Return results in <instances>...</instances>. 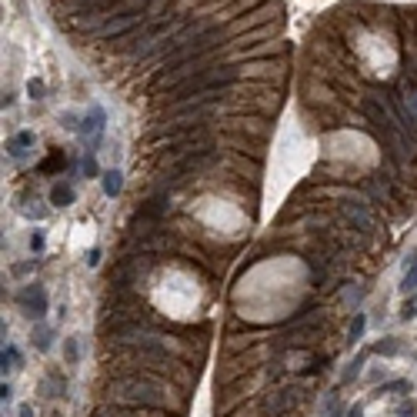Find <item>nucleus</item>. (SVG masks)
Listing matches in <instances>:
<instances>
[{"mask_svg":"<svg viewBox=\"0 0 417 417\" xmlns=\"http://www.w3.org/2000/svg\"><path fill=\"white\" fill-rule=\"evenodd\" d=\"M17 417H37L34 404H20V407H17Z\"/></svg>","mask_w":417,"mask_h":417,"instance_id":"obj_23","label":"nucleus"},{"mask_svg":"<svg viewBox=\"0 0 417 417\" xmlns=\"http://www.w3.org/2000/svg\"><path fill=\"white\" fill-rule=\"evenodd\" d=\"M94 417H133V414H124V411H114V407H100Z\"/></svg>","mask_w":417,"mask_h":417,"instance_id":"obj_21","label":"nucleus"},{"mask_svg":"<svg viewBox=\"0 0 417 417\" xmlns=\"http://www.w3.org/2000/svg\"><path fill=\"white\" fill-rule=\"evenodd\" d=\"M400 290H404V294H414V290H417V267H411V270L404 274V284H400Z\"/></svg>","mask_w":417,"mask_h":417,"instance_id":"obj_17","label":"nucleus"},{"mask_svg":"<svg viewBox=\"0 0 417 417\" xmlns=\"http://www.w3.org/2000/svg\"><path fill=\"white\" fill-rule=\"evenodd\" d=\"M100 264V247H91V254H87V267H97Z\"/></svg>","mask_w":417,"mask_h":417,"instance_id":"obj_22","label":"nucleus"},{"mask_svg":"<svg viewBox=\"0 0 417 417\" xmlns=\"http://www.w3.org/2000/svg\"><path fill=\"white\" fill-rule=\"evenodd\" d=\"M364 358H367V354H358V358H354L351 364H347V367H344V384H351L354 378H360V367H364Z\"/></svg>","mask_w":417,"mask_h":417,"instance_id":"obj_14","label":"nucleus"},{"mask_svg":"<svg viewBox=\"0 0 417 417\" xmlns=\"http://www.w3.org/2000/svg\"><path fill=\"white\" fill-rule=\"evenodd\" d=\"M100 184H104V194H107V197H117L120 187H124V174L120 171H104L100 174Z\"/></svg>","mask_w":417,"mask_h":417,"instance_id":"obj_7","label":"nucleus"},{"mask_svg":"<svg viewBox=\"0 0 417 417\" xmlns=\"http://www.w3.org/2000/svg\"><path fill=\"white\" fill-rule=\"evenodd\" d=\"M50 417H64V414H50Z\"/></svg>","mask_w":417,"mask_h":417,"instance_id":"obj_28","label":"nucleus"},{"mask_svg":"<svg viewBox=\"0 0 417 417\" xmlns=\"http://www.w3.org/2000/svg\"><path fill=\"white\" fill-rule=\"evenodd\" d=\"M400 317H404V321H407V317H417V294L404 301V307H400Z\"/></svg>","mask_w":417,"mask_h":417,"instance_id":"obj_18","label":"nucleus"},{"mask_svg":"<svg viewBox=\"0 0 417 417\" xmlns=\"http://www.w3.org/2000/svg\"><path fill=\"white\" fill-rule=\"evenodd\" d=\"M374 354H380V358H394V354H400V341L398 337H384V341L374 344Z\"/></svg>","mask_w":417,"mask_h":417,"instance_id":"obj_11","label":"nucleus"},{"mask_svg":"<svg viewBox=\"0 0 417 417\" xmlns=\"http://www.w3.org/2000/svg\"><path fill=\"white\" fill-rule=\"evenodd\" d=\"M37 267V261H27V264H17L14 267V274H27V270H34Z\"/></svg>","mask_w":417,"mask_h":417,"instance_id":"obj_24","label":"nucleus"},{"mask_svg":"<svg viewBox=\"0 0 417 417\" xmlns=\"http://www.w3.org/2000/svg\"><path fill=\"white\" fill-rule=\"evenodd\" d=\"M34 144V133L30 131H20L10 144H7V151H10V157H24V147H30Z\"/></svg>","mask_w":417,"mask_h":417,"instance_id":"obj_9","label":"nucleus"},{"mask_svg":"<svg viewBox=\"0 0 417 417\" xmlns=\"http://www.w3.org/2000/svg\"><path fill=\"white\" fill-rule=\"evenodd\" d=\"M111 391H114L117 400L140 404V407H167V404H171L167 394H164V391H160L154 380H147V378H124V380H117Z\"/></svg>","mask_w":417,"mask_h":417,"instance_id":"obj_2","label":"nucleus"},{"mask_svg":"<svg viewBox=\"0 0 417 417\" xmlns=\"http://www.w3.org/2000/svg\"><path fill=\"white\" fill-rule=\"evenodd\" d=\"M364 327H367V317L364 314H358L354 317V324H351V334H347V344L354 347V344H360V337H364Z\"/></svg>","mask_w":417,"mask_h":417,"instance_id":"obj_12","label":"nucleus"},{"mask_svg":"<svg viewBox=\"0 0 417 417\" xmlns=\"http://www.w3.org/2000/svg\"><path fill=\"white\" fill-rule=\"evenodd\" d=\"M230 80H237L234 67H207V71H190L180 84H174V100H201L210 91H221L228 87Z\"/></svg>","mask_w":417,"mask_h":417,"instance_id":"obj_1","label":"nucleus"},{"mask_svg":"<svg viewBox=\"0 0 417 417\" xmlns=\"http://www.w3.org/2000/svg\"><path fill=\"white\" fill-rule=\"evenodd\" d=\"M417 411H414V404H404V407H400L398 411V417H414Z\"/></svg>","mask_w":417,"mask_h":417,"instance_id":"obj_25","label":"nucleus"},{"mask_svg":"<svg viewBox=\"0 0 417 417\" xmlns=\"http://www.w3.org/2000/svg\"><path fill=\"white\" fill-rule=\"evenodd\" d=\"M60 351H64V360H67L71 367L80 364V341H77V337H64V347H60Z\"/></svg>","mask_w":417,"mask_h":417,"instance_id":"obj_10","label":"nucleus"},{"mask_svg":"<svg viewBox=\"0 0 417 417\" xmlns=\"http://www.w3.org/2000/svg\"><path fill=\"white\" fill-rule=\"evenodd\" d=\"M0 398L10 400V398H14V387H10V384H3V387H0Z\"/></svg>","mask_w":417,"mask_h":417,"instance_id":"obj_27","label":"nucleus"},{"mask_svg":"<svg viewBox=\"0 0 417 417\" xmlns=\"http://www.w3.org/2000/svg\"><path fill=\"white\" fill-rule=\"evenodd\" d=\"M80 174H84L87 180L100 177V167H97V157H94V154H84V160H80Z\"/></svg>","mask_w":417,"mask_h":417,"instance_id":"obj_13","label":"nucleus"},{"mask_svg":"<svg viewBox=\"0 0 417 417\" xmlns=\"http://www.w3.org/2000/svg\"><path fill=\"white\" fill-rule=\"evenodd\" d=\"M17 307L27 314V317L40 321V317L47 314V290H44V284L30 281V284L20 287V290H17Z\"/></svg>","mask_w":417,"mask_h":417,"instance_id":"obj_3","label":"nucleus"},{"mask_svg":"<svg viewBox=\"0 0 417 417\" xmlns=\"http://www.w3.org/2000/svg\"><path fill=\"white\" fill-rule=\"evenodd\" d=\"M344 417H364V404H354V407H351Z\"/></svg>","mask_w":417,"mask_h":417,"instance_id":"obj_26","label":"nucleus"},{"mask_svg":"<svg viewBox=\"0 0 417 417\" xmlns=\"http://www.w3.org/2000/svg\"><path fill=\"white\" fill-rule=\"evenodd\" d=\"M3 374H7V367H20V351L17 347H14V344H7V347H3Z\"/></svg>","mask_w":417,"mask_h":417,"instance_id":"obj_15","label":"nucleus"},{"mask_svg":"<svg viewBox=\"0 0 417 417\" xmlns=\"http://www.w3.org/2000/svg\"><path fill=\"white\" fill-rule=\"evenodd\" d=\"M74 197H77V190L71 180H57V184L50 187V204H54V207H71Z\"/></svg>","mask_w":417,"mask_h":417,"instance_id":"obj_6","label":"nucleus"},{"mask_svg":"<svg viewBox=\"0 0 417 417\" xmlns=\"http://www.w3.org/2000/svg\"><path fill=\"white\" fill-rule=\"evenodd\" d=\"M167 214V194L160 190V194H154L151 201H144L140 207H137V217H144V221H160Z\"/></svg>","mask_w":417,"mask_h":417,"instance_id":"obj_4","label":"nucleus"},{"mask_svg":"<svg viewBox=\"0 0 417 417\" xmlns=\"http://www.w3.org/2000/svg\"><path fill=\"white\" fill-rule=\"evenodd\" d=\"M30 250H34V254L44 250V230H34V234H30Z\"/></svg>","mask_w":417,"mask_h":417,"instance_id":"obj_20","label":"nucleus"},{"mask_svg":"<svg viewBox=\"0 0 417 417\" xmlns=\"http://www.w3.org/2000/svg\"><path fill=\"white\" fill-rule=\"evenodd\" d=\"M27 94L34 97V100H44V80H30V84H27Z\"/></svg>","mask_w":417,"mask_h":417,"instance_id":"obj_19","label":"nucleus"},{"mask_svg":"<svg viewBox=\"0 0 417 417\" xmlns=\"http://www.w3.org/2000/svg\"><path fill=\"white\" fill-rule=\"evenodd\" d=\"M30 341H34V347H37L40 354H47V351L54 347V331H50V327H44V324H37V327H34V337H30Z\"/></svg>","mask_w":417,"mask_h":417,"instance_id":"obj_8","label":"nucleus"},{"mask_svg":"<svg viewBox=\"0 0 417 417\" xmlns=\"http://www.w3.org/2000/svg\"><path fill=\"white\" fill-rule=\"evenodd\" d=\"M40 387H44V394H47V398H67V378L60 374L57 367H50V371H47V378H44Z\"/></svg>","mask_w":417,"mask_h":417,"instance_id":"obj_5","label":"nucleus"},{"mask_svg":"<svg viewBox=\"0 0 417 417\" xmlns=\"http://www.w3.org/2000/svg\"><path fill=\"white\" fill-rule=\"evenodd\" d=\"M400 391H411V380H387L378 387V394H400Z\"/></svg>","mask_w":417,"mask_h":417,"instance_id":"obj_16","label":"nucleus"}]
</instances>
